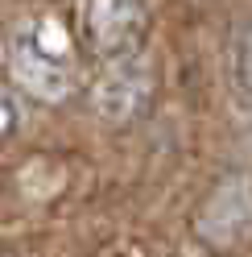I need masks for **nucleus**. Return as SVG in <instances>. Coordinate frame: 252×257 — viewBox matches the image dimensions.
Segmentation results:
<instances>
[{
  "mask_svg": "<svg viewBox=\"0 0 252 257\" xmlns=\"http://www.w3.org/2000/svg\"><path fill=\"white\" fill-rule=\"evenodd\" d=\"M8 62L17 83L38 100H62L70 91V50L58 25H46V21L25 25L21 38L12 42Z\"/></svg>",
  "mask_w": 252,
  "mask_h": 257,
  "instance_id": "1",
  "label": "nucleus"
},
{
  "mask_svg": "<svg viewBox=\"0 0 252 257\" xmlns=\"http://www.w3.org/2000/svg\"><path fill=\"white\" fill-rule=\"evenodd\" d=\"M149 29V0H87V38L108 58H128Z\"/></svg>",
  "mask_w": 252,
  "mask_h": 257,
  "instance_id": "2",
  "label": "nucleus"
},
{
  "mask_svg": "<svg viewBox=\"0 0 252 257\" xmlns=\"http://www.w3.org/2000/svg\"><path fill=\"white\" fill-rule=\"evenodd\" d=\"M149 87H153L149 62H140L136 54L116 58L112 71L96 83V108H100V116H108V120H132L136 112L149 104Z\"/></svg>",
  "mask_w": 252,
  "mask_h": 257,
  "instance_id": "3",
  "label": "nucleus"
},
{
  "mask_svg": "<svg viewBox=\"0 0 252 257\" xmlns=\"http://www.w3.org/2000/svg\"><path fill=\"white\" fill-rule=\"evenodd\" d=\"M198 232L211 236L215 245H236L252 232V183L232 179L207 199V212L198 220Z\"/></svg>",
  "mask_w": 252,
  "mask_h": 257,
  "instance_id": "4",
  "label": "nucleus"
},
{
  "mask_svg": "<svg viewBox=\"0 0 252 257\" xmlns=\"http://www.w3.org/2000/svg\"><path fill=\"white\" fill-rule=\"evenodd\" d=\"M240 79H244V87H252V29L240 42Z\"/></svg>",
  "mask_w": 252,
  "mask_h": 257,
  "instance_id": "5",
  "label": "nucleus"
},
{
  "mask_svg": "<svg viewBox=\"0 0 252 257\" xmlns=\"http://www.w3.org/2000/svg\"><path fill=\"white\" fill-rule=\"evenodd\" d=\"M8 124H12V112H8V100H4V95H0V133H4Z\"/></svg>",
  "mask_w": 252,
  "mask_h": 257,
  "instance_id": "6",
  "label": "nucleus"
}]
</instances>
